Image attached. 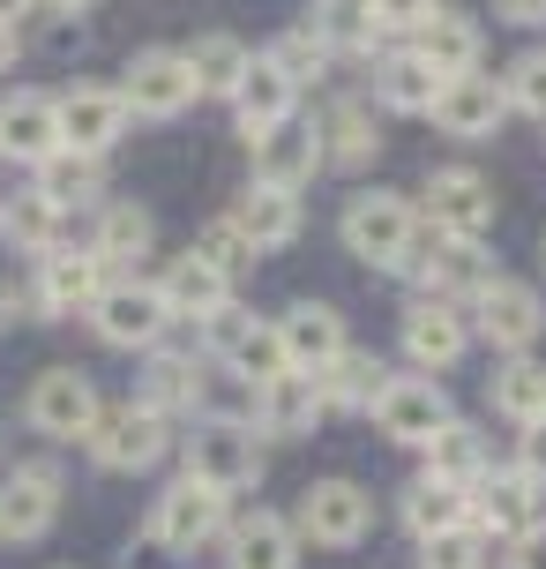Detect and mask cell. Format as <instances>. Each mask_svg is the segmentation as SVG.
I'll use <instances>...</instances> for the list:
<instances>
[{"label":"cell","instance_id":"cell-1","mask_svg":"<svg viewBox=\"0 0 546 569\" xmlns=\"http://www.w3.org/2000/svg\"><path fill=\"white\" fill-rule=\"evenodd\" d=\"M83 450L98 472H150L158 457L173 450V420L165 412H150V405H98V420H90Z\"/></svg>","mask_w":546,"mask_h":569},{"label":"cell","instance_id":"cell-2","mask_svg":"<svg viewBox=\"0 0 546 569\" xmlns=\"http://www.w3.org/2000/svg\"><path fill=\"white\" fill-rule=\"evenodd\" d=\"M337 232H345V248H352L360 262H374V270H397L404 248L419 240V202L397 196V188H360V196L345 202Z\"/></svg>","mask_w":546,"mask_h":569},{"label":"cell","instance_id":"cell-3","mask_svg":"<svg viewBox=\"0 0 546 569\" xmlns=\"http://www.w3.org/2000/svg\"><path fill=\"white\" fill-rule=\"evenodd\" d=\"M188 450V480L202 487H218V495H255L262 472H270V457H262V435L255 427H218V420H202L195 427V442H180Z\"/></svg>","mask_w":546,"mask_h":569},{"label":"cell","instance_id":"cell-4","mask_svg":"<svg viewBox=\"0 0 546 569\" xmlns=\"http://www.w3.org/2000/svg\"><path fill=\"white\" fill-rule=\"evenodd\" d=\"M90 330L113 345V352H150V345H165V330H173V308H165V292L150 278H113L98 292V308H90Z\"/></svg>","mask_w":546,"mask_h":569},{"label":"cell","instance_id":"cell-5","mask_svg":"<svg viewBox=\"0 0 546 569\" xmlns=\"http://www.w3.org/2000/svg\"><path fill=\"white\" fill-rule=\"evenodd\" d=\"M218 532H225V495L188 480V472L150 502V525H143V540L165 547V555H195V547H210Z\"/></svg>","mask_w":546,"mask_h":569},{"label":"cell","instance_id":"cell-6","mask_svg":"<svg viewBox=\"0 0 546 569\" xmlns=\"http://www.w3.org/2000/svg\"><path fill=\"white\" fill-rule=\"evenodd\" d=\"M449 420H457V405H449V390H442L434 375H390L382 398H374L382 442H404V450H427Z\"/></svg>","mask_w":546,"mask_h":569},{"label":"cell","instance_id":"cell-7","mask_svg":"<svg viewBox=\"0 0 546 569\" xmlns=\"http://www.w3.org/2000/svg\"><path fill=\"white\" fill-rule=\"evenodd\" d=\"M479 338L494 345V352H532L539 345V330H546V300H539V284H524V278H502L494 270V284L487 292H472V315H464Z\"/></svg>","mask_w":546,"mask_h":569},{"label":"cell","instance_id":"cell-8","mask_svg":"<svg viewBox=\"0 0 546 569\" xmlns=\"http://www.w3.org/2000/svg\"><path fill=\"white\" fill-rule=\"evenodd\" d=\"M419 218L442 240H487L494 232V188L472 166H434L419 188Z\"/></svg>","mask_w":546,"mask_h":569},{"label":"cell","instance_id":"cell-9","mask_svg":"<svg viewBox=\"0 0 546 569\" xmlns=\"http://www.w3.org/2000/svg\"><path fill=\"white\" fill-rule=\"evenodd\" d=\"M120 98H128V120H180L195 106V76H188V60L180 46H143V53L128 60V76H120Z\"/></svg>","mask_w":546,"mask_h":569},{"label":"cell","instance_id":"cell-10","mask_svg":"<svg viewBox=\"0 0 546 569\" xmlns=\"http://www.w3.org/2000/svg\"><path fill=\"white\" fill-rule=\"evenodd\" d=\"M292 532L315 540V547H360L374 532V495L360 480H315L307 495H300Z\"/></svg>","mask_w":546,"mask_h":569},{"label":"cell","instance_id":"cell-11","mask_svg":"<svg viewBox=\"0 0 546 569\" xmlns=\"http://www.w3.org/2000/svg\"><path fill=\"white\" fill-rule=\"evenodd\" d=\"M53 120H60V150L105 158L128 136V98H120V83H68L53 98Z\"/></svg>","mask_w":546,"mask_h":569},{"label":"cell","instance_id":"cell-12","mask_svg":"<svg viewBox=\"0 0 546 569\" xmlns=\"http://www.w3.org/2000/svg\"><path fill=\"white\" fill-rule=\"evenodd\" d=\"M53 517H60V465L53 457H30V465H16V472L0 480V540L8 547L46 540Z\"/></svg>","mask_w":546,"mask_h":569},{"label":"cell","instance_id":"cell-13","mask_svg":"<svg viewBox=\"0 0 546 569\" xmlns=\"http://www.w3.org/2000/svg\"><path fill=\"white\" fill-rule=\"evenodd\" d=\"M397 338H404V360H412L419 375H449V368L464 360V345H472V322H464L457 300H434V292H419V300L404 308Z\"/></svg>","mask_w":546,"mask_h":569},{"label":"cell","instance_id":"cell-14","mask_svg":"<svg viewBox=\"0 0 546 569\" xmlns=\"http://www.w3.org/2000/svg\"><path fill=\"white\" fill-rule=\"evenodd\" d=\"M23 420L38 435H53V442H83L90 420H98V382L83 368H46L23 398Z\"/></svg>","mask_w":546,"mask_h":569},{"label":"cell","instance_id":"cell-15","mask_svg":"<svg viewBox=\"0 0 546 569\" xmlns=\"http://www.w3.org/2000/svg\"><path fill=\"white\" fill-rule=\"evenodd\" d=\"M539 487L546 480H532L524 465H502V472L487 465L479 487L464 495V502H472V532H479V540H517L524 525L539 517Z\"/></svg>","mask_w":546,"mask_h":569},{"label":"cell","instance_id":"cell-16","mask_svg":"<svg viewBox=\"0 0 546 569\" xmlns=\"http://www.w3.org/2000/svg\"><path fill=\"white\" fill-rule=\"evenodd\" d=\"M434 128L449 142H487L502 120H509V98H502V83H494L487 68H472V76H449V83L434 90Z\"/></svg>","mask_w":546,"mask_h":569},{"label":"cell","instance_id":"cell-17","mask_svg":"<svg viewBox=\"0 0 546 569\" xmlns=\"http://www.w3.org/2000/svg\"><path fill=\"white\" fill-rule=\"evenodd\" d=\"M105 284H113V270L90 256V248H53V256H38V292H30V308L38 315H90Z\"/></svg>","mask_w":546,"mask_h":569},{"label":"cell","instance_id":"cell-18","mask_svg":"<svg viewBox=\"0 0 546 569\" xmlns=\"http://www.w3.org/2000/svg\"><path fill=\"white\" fill-rule=\"evenodd\" d=\"M277 345H285L292 375H322L345 352V315L330 308V300H292V308L277 315Z\"/></svg>","mask_w":546,"mask_h":569},{"label":"cell","instance_id":"cell-19","mask_svg":"<svg viewBox=\"0 0 546 569\" xmlns=\"http://www.w3.org/2000/svg\"><path fill=\"white\" fill-rule=\"evenodd\" d=\"M322 420V390L315 375H270V382H255V435L262 442H307Z\"/></svg>","mask_w":546,"mask_h":569},{"label":"cell","instance_id":"cell-20","mask_svg":"<svg viewBox=\"0 0 546 569\" xmlns=\"http://www.w3.org/2000/svg\"><path fill=\"white\" fill-rule=\"evenodd\" d=\"M53 150H60L53 98H46V90H8V98H0V158L38 172Z\"/></svg>","mask_w":546,"mask_h":569},{"label":"cell","instance_id":"cell-21","mask_svg":"<svg viewBox=\"0 0 546 569\" xmlns=\"http://www.w3.org/2000/svg\"><path fill=\"white\" fill-rule=\"evenodd\" d=\"M412 53H419L434 76L449 83V76H472V68H479V53H487V30L472 23L464 8H434L427 23L412 30Z\"/></svg>","mask_w":546,"mask_h":569},{"label":"cell","instance_id":"cell-22","mask_svg":"<svg viewBox=\"0 0 546 569\" xmlns=\"http://www.w3.org/2000/svg\"><path fill=\"white\" fill-rule=\"evenodd\" d=\"M315 172H322V142H315V128L285 120L277 136H262V142H255V188L300 196V188H315Z\"/></svg>","mask_w":546,"mask_h":569},{"label":"cell","instance_id":"cell-23","mask_svg":"<svg viewBox=\"0 0 546 569\" xmlns=\"http://www.w3.org/2000/svg\"><path fill=\"white\" fill-rule=\"evenodd\" d=\"M315 142H322V166H374L382 158V128H374V106L367 98H330V113L315 120Z\"/></svg>","mask_w":546,"mask_h":569},{"label":"cell","instance_id":"cell-24","mask_svg":"<svg viewBox=\"0 0 546 569\" xmlns=\"http://www.w3.org/2000/svg\"><path fill=\"white\" fill-rule=\"evenodd\" d=\"M367 68H374L367 90H374V106H382V113H412V120H427V113H434V90H442V76H434V68L412 53V46H397V53L367 60Z\"/></svg>","mask_w":546,"mask_h":569},{"label":"cell","instance_id":"cell-25","mask_svg":"<svg viewBox=\"0 0 546 569\" xmlns=\"http://www.w3.org/2000/svg\"><path fill=\"white\" fill-rule=\"evenodd\" d=\"M292 106H300V90L270 68V60L255 53V68H247V83L232 90V128H240V142H262V136H277L292 120Z\"/></svg>","mask_w":546,"mask_h":569},{"label":"cell","instance_id":"cell-26","mask_svg":"<svg viewBox=\"0 0 546 569\" xmlns=\"http://www.w3.org/2000/svg\"><path fill=\"white\" fill-rule=\"evenodd\" d=\"M158 292H165V308H173V322H202V315H218L232 300V278L218 270V262H202L195 248L180 262H165V278H150Z\"/></svg>","mask_w":546,"mask_h":569},{"label":"cell","instance_id":"cell-27","mask_svg":"<svg viewBox=\"0 0 546 569\" xmlns=\"http://www.w3.org/2000/svg\"><path fill=\"white\" fill-rule=\"evenodd\" d=\"M225 218L247 232V248H255V256H270V248H292V240L307 232V210H300V196H277V188H247V196L232 202Z\"/></svg>","mask_w":546,"mask_h":569},{"label":"cell","instance_id":"cell-28","mask_svg":"<svg viewBox=\"0 0 546 569\" xmlns=\"http://www.w3.org/2000/svg\"><path fill=\"white\" fill-rule=\"evenodd\" d=\"M292 562H300V532L277 510H255L225 532V569H292Z\"/></svg>","mask_w":546,"mask_h":569},{"label":"cell","instance_id":"cell-29","mask_svg":"<svg viewBox=\"0 0 546 569\" xmlns=\"http://www.w3.org/2000/svg\"><path fill=\"white\" fill-rule=\"evenodd\" d=\"M30 188L53 202L60 218H68V210H98V202H105V158H83V150H53L46 166L30 172Z\"/></svg>","mask_w":546,"mask_h":569},{"label":"cell","instance_id":"cell-30","mask_svg":"<svg viewBox=\"0 0 546 569\" xmlns=\"http://www.w3.org/2000/svg\"><path fill=\"white\" fill-rule=\"evenodd\" d=\"M180 60H188V76H195V98H225L247 83V68H255V53L232 38V30H202L195 46H180Z\"/></svg>","mask_w":546,"mask_h":569},{"label":"cell","instance_id":"cell-31","mask_svg":"<svg viewBox=\"0 0 546 569\" xmlns=\"http://www.w3.org/2000/svg\"><path fill=\"white\" fill-rule=\"evenodd\" d=\"M382 382H390V368L374 360V352H337L330 368L315 375V390H322V412H374V398H382Z\"/></svg>","mask_w":546,"mask_h":569},{"label":"cell","instance_id":"cell-32","mask_svg":"<svg viewBox=\"0 0 546 569\" xmlns=\"http://www.w3.org/2000/svg\"><path fill=\"white\" fill-rule=\"evenodd\" d=\"M158 248V218H150L143 202H98V240H90V256L120 270V262H143Z\"/></svg>","mask_w":546,"mask_h":569},{"label":"cell","instance_id":"cell-33","mask_svg":"<svg viewBox=\"0 0 546 569\" xmlns=\"http://www.w3.org/2000/svg\"><path fill=\"white\" fill-rule=\"evenodd\" d=\"M397 517H404V532L412 540H434V532H457V525H472V502H464V487H449V480H419L397 495Z\"/></svg>","mask_w":546,"mask_h":569},{"label":"cell","instance_id":"cell-34","mask_svg":"<svg viewBox=\"0 0 546 569\" xmlns=\"http://www.w3.org/2000/svg\"><path fill=\"white\" fill-rule=\"evenodd\" d=\"M60 218L53 202L38 196V188H23V196H0V240L16 248V256H53L60 248Z\"/></svg>","mask_w":546,"mask_h":569},{"label":"cell","instance_id":"cell-35","mask_svg":"<svg viewBox=\"0 0 546 569\" xmlns=\"http://www.w3.org/2000/svg\"><path fill=\"white\" fill-rule=\"evenodd\" d=\"M188 412H195V420H218V427H255V382L232 375L225 360H202L195 405H188Z\"/></svg>","mask_w":546,"mask_h":569},{"label":"cell","instance_id":"cell-36","mask_svg":"<svg viewBox=\"0 0 546 569\" xmlns=\"http://www.w3.org/2000/svg\"><path fill=\"white\" fill-rule=\"evenodd\" d=\"M195 375H202V360L195 352H180V345H150V368H143V398L135 405H150V412H188L195 405Z\"/></svg>","mask_w":546,"mask_h":569},{"label":"cell","instance_id":"cell-37","mask_svg":"<svg viewBox=\"0 0 546 569\" xmlns=\"http://www.w3.org/2000/svg\"><path fill=\"white\" fill-rule=\"evenodd\" d=\"M487 405H494L509 427H532V420L546 412V368L532 360V352L502 360V368H494V382H487Z\"/></svg>","mask_w":546,"mask_h":569},{"label":"cell","instance_id":"cell-38","mask_svg":"<svg viewBox=\"0 0 546 569\" xmlns=\"http://www.w3.org/2000/svg\"><path fill=\"white\" fill-rule=\"evenodd\" d=\"M494 457H487V442H479V427L472 420H449L442 435L427 442V480H449V487H479V472H487Z\"/></svg>","mask_w":546,"mask_h":569},{"label":"cell","instance_id":"cell-39","mask_svg":"<svg viewBox=\"0 0 546 569\" xmlns=\"http://www.w3.org/2000/svg\"><path fill=\"white\" fill-rule=\"evenodd\" d=\"M262 60H270L292 90H307V83H322V76L337 68V46H330L315 23H292V30H277V46H270Z\"/></svg>","mask_w":546,"mask_h":569},{"label":"cell","instance_id":"cell-40","mask_svg":"<svg viewBox=\"0 0 546 569\" xmlns=\"http://www.w3.org/2000/svg\"><path fill=\"white\" fill-rule=\"evenodd\" d=\"M307 23L337 46V53H367L374 60V16H367V0H315V16Z\"/></svg>","mask_w":546,"mask_h":569},{"label":"cell","instance_id":"cell-41","mask_svg":"<svg viewBox=\"0 0 546 569\" xmlns=\"http://www.w3.org/2000/svg\"><path fill=\"white\" fill-rule=\"evenodd\" d=\"M502 98H509V113L546 120V46H532V53H517L502 68Z\"/></svg>","mask_w":546,"mask_h":569},{"label":"cell","instance_id":"cell-42","mask_svg":"<svg viewBox=\"0 0 546 569\" xmlns=\"http://www.w3.org/2000/svg\"><path fill=\"white\" fill-rule=\"evenodd\" d=\"M225 368L232 375H247V382H270V375H285V345H277V322H262L255 315V330L225 352Z\"/></svg>","mask_w":546,"mask_h":569},{"label":"cell","instance_id":"cell-43","mask_svg":"<svg viewBox=\"0 0 546 569\" xmlns=\"http://www.w3.org/2000/svg\"><path fill=\"white\" fill-rule=\"evenodd\" d=\"M419 569H494V547L472 532V525H457V532H434V540H419Z\"/></svg>","mask_w":546,"mask_h":569},{"label":"cell","instance_id":"cell-44","mask_svg":"<svg viewBox=\"0 0 546 569\" xmlns=\"http://www.w3.org/2000/svg\"><path fill=\"white\" fill-rule=\"evenodd\" d=\"M195 256L218 262L225 278H247V270H255V248H247V232L232 226V218H210V226L195 232Z\"/></svg>","mask_w":546,"mask_h":569},{"label":"cell","instance_id":"cell-45","mask_svg":"<svg viewBox=\"0 0 546 569\" xmlns=\"http://www.w3.org/2000/svg\"><path fill=\"white\" fill-rule=\"evenodd\" d=\"M195 330H202V345H210V360H225L232 345H240V338H247V330H255V315L240 308V300H225V308H218V315H202Z\"/></svg>","mask_w":546,"mask_h":569},{"label":"cell","instance_id":"cell-46","mask_svg":"<svg viewBox=\"0 0 546 569\" xmlns=\"http://www.w3.org/2000/svg\"><path fill=\"white\" fill-rule=\"evenodd\" d=\"M442 8V0H367V16H374V38H390V30H419Z\"/></svg>","mask_w":546,"mask_h":569},{"label":"cell","instance_id":"cell-47","mask_svg":"<svg viewBox=\"0 0 546 569\" xmlns=\"http://www.w3.org/2000/svg\"><path fill=\"white\" fill-rule=\"evenodd\" d=\"M509 569H546V517H532L517 540H509Z\"/></svg>","mask_w":546,"mask_h":569},{"label":"cell","instance_id":"cell-48","mask_svg":"<svg viewBox=\"0 0 546 569\" xmlns=\"http://www.w3.org/2000/svg\"><path fill=\"white\" fill-rule=\"evenodd\" d=\"M517 465L532 472V480H546V412L532 427H524V450H517Z\"/></svg>","mask_w":546,"mask_h":569},{"label":"cell","instance_id":"cell-49","mask_svg":"<svg viewBox=\"0 0 546 569\" xmlns=\"http://www.w3.org/2000/svg\"><path fill=\"white\" fill-rule=\"evenodd\" d=\"M494 16L517 23V30H539L546 23V0H494Z\"/></svg>","mask_w":546,"mask_h":569},{"label":"cell","instance_id":"cell-50","mask_svg":"<svg viewBox=\"0 0 546 569\" xmlns=\"http://www.w3.org/2000/svg\"><path fill=\"white\" fill-rule=\"evenodd\" d=\"M23 308H30V292L0 270V330H16V315H23Z\"/></svg>","mask_w":546,"mask_h":569},{"label":"cell","instance_id":"cell-51","mask_svg":"<svg viewBox=\"0 0 546 569\" xmlns=\"http://www.w3.org/2000/svg\"><path fill=\"white\" fill-rule=\"evenodd\" d=\"M30 8H38V16H53V23H83L98 0H30Z\"/></svg>","mask_w":546,"mask_h":569},{"label":"cell","instance_id":"cell-52","mask_svg":"<svg viewBox=\"0 0 546 569\" xmlns=\"http://www.w3.org/2000/svg\"><path fill=\"white\" fill-rule=\"evenodd\" d=\"M16 53H23V38H16V23H0V76L16 68Z\"/></svg>","mask_w":546,"mask_h":569},{"label":"cell","instance_id":"cell-53","mask_svg":"<svg viewBox=\"0 0 546 569\" xmlns=\"http://www.w3.org/2000/svg\"><path fill=\"white\" fill-rule=\"evenodd\" d=\"M16 16H30V0H0V23H16Z\"/></svg>","mask_w":546,"mask_h":569},{"label":"cell","instance_id":"cell-54","mask_svg":"<svg viewBox=\"0 0 546 569\" xmlns=\"http://www.w3.org/2000/svg\"><path fill=\"white\" fill-rule=\"evenodd\" d=\"M539 256H546V240H539Z\"/></svg>","mask_w":546,"mask_h":569}]
</instances>
